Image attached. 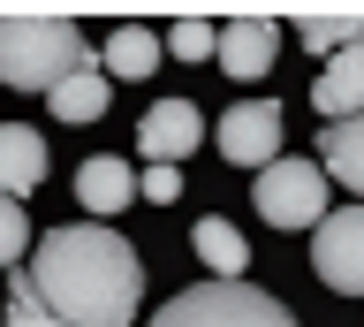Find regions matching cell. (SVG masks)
<instances>
[{"instance_id":"obj_1","label":"cell","mask_w":364,"mask_h":327,"mask_svg":"<svg viewBox=\"0 0 364 327\" xmlns=\"http://www.w3.org/2000/svg\"><path fill=\"white\" fill-rule=\"evenodd\" d=\"M23 274L68 327H129L144 297V259L107 229V221H68L46 229L38 251L23 259Z\"/></svg>"},{"instance_id":"obj_2","label":"cell","mask_w":364,"mask_h":327,"mask_svg":"<svg viewBox=\"0 0 364 327\" xmlns=\"http://www.w3.org/2000/svg\"><path fill=\"white\" fill-rule=\"evenodd\" d=\"M84 61H91V46L76 24H61V16H0V84L53 99Z\"/></svg>"},{"instance_id":"obj_3","label":"cell","mask_w":364,"mask_h":327,"mask_svg":"<svg viewBox=\"0 0 364 327\" xmlns=\"http://www.w3.org/2000/svg\"><path fill=\"white\" fill-rule=\"evenodd\" d=\"M144 327H296V312L250 281H198V289L167 297Z\"/></svg>"},{"instance_id":"obj_4","label":"cell","mask_w":364,"mask_h":327,"mask_svg":"<svg viewBox=\"0 0 364 327\" xmlns=\"http://www.w3.org/2000/svg\"><path fill=\"white\" fill-rule=\"evenodd\" d=\"M326 183H334V175L318 160H273L266 175H258V190H250V198H258V221H266V229H318V221H326V198H334Z\"/></svg>"},{"instance_id":"obj_5","label":"cell","mask_w":364,"mask_h":327,"mask_svg":"<svg viewBox=\"0 0 364 327\" xmlns=\"http://www.w3.org/2000/svg\"><path fill=\"white\" fill-rule=\"evenodd\" d=\"M311 274L341 297H364V206H341L318 221V244H311Z\"/></svg>"},{"instance_id":"obj_6","label":"cell","mask_w":364,"mask_h":327,"mask_svg":"<svg viewBox=\"0 0 364 327\" xmlns=\"http://www.w3.org/2000/svg\"><path fill=\"white\" fill-rule=\"evenodd\" d=\"M213 145H220V160L258 167V175H266V167L281 160V107H273V99H243V107H228L220 130H213Z\"/></svg>"},{"instance_id":"obj_7","label":"cell","mask_w":364,"mask_h":327,"mask_svg":"<svg viewBox=\"0 0 364 327\" xmlns=\"http://www.w3.org/2000/svg\"><path fill=\"white\" fill-rule=\"evenodd\" d=\"M198 107L190 99H159L152 115L136 122V152H144V167H175L182 152H198Z\"/></svg>"},{"instance_id":"obj_8","label":"cell","mask_w":364,"mask_h":327,"mask_svg":"<svg viewBox=\"0 0 364 327\" xmlns=\"http://www.w3.org/2000/svg\"><path fill=\"white\" fill-rule=\"evenodd\" d=\"M273 53H281V24H266V16L220 24V69L235 76V84H258V76L273 69Z\"/></svg>"},{"instance_id":"obj_9","label":"cell","mask_w":364,"mask_h":327,"mask_svg":"<svg viewBox=\"0 0 364 327\" xmlns=\"http://www.w3.org/2000/svg\"><path fill=\"white\" fill-rule=\"evenodd\" d=\"M46 137L38 130H23V122H0V198H23V190L46 183Z\"/></svg>"},{"instance_id":"obj_10","label":"cell","mask_w":364,"mask_h":327,"mask_svg":"<svg viewBox=\"0 0 364 327\" xmlns=\"http://www.w3.org/2000/svg\"><path fill=\"white\" fill-rule=\"evenodd\" d=\"M136 183H144V175H136L122 152H99V160H84V167H76V198H84L99 221L129 206V198H136Z\"/></svg>"},{"instance_id":"obj_11","label":"cell","mask_w":364,"mask_h":327,"mask_svg":"<svg viewBox=\"0 0 364 327\" xmlns=\"http://www.w3.org/2000/svg\"><path fill=\"white\" fill-rule=\"evenodd\" d=\"M311 107H318L326 122H357V115H364V46L318 69V84H311Z\"/></svg>"},{"instance_id":"obj_12","label":"cell","mask_w":364,"mask_h":327,"mask_svg":"<svg viewBox=\"0 0 364 327\" xmlns=\"http://www.w3.org/2000/svg\"><path fill=\"white\" fill-rule=\"evenodd\" d=\"M159 53H167V38L159 31H144V24H122L99 46V61H107V76H122V84H136V76H159Z\"/></svg>"},{"instance_id":"obj_13","label":"cell","mask_w":364,"mask_h":327,"mask_svg":"<svg viewBox=\"0 0 364 327\" xmlns=\"http://www.w3.org/2000/svg\"><path fill=\"white\" fill-rule=\"evenodd\" d=\"M318 167H326L341 190H357V198H364V115L318 130Z\"/></svg>"},{"instance_id":"obj_14","label":"cell","mask_w":364,"mask_h":327,"mask_svg":"<svg viewBox=\"0 0 364 327\" xmlns=\"http://www.w3.org/2000/svg\"><path fill=\"white\" fill-rule=\"evenodd\" d=\"M107 99H114V76H107V61L91 53L84 69L53 92V115H61V122H99V115H107Z\"/></svg>"},{"instance_id":"obj_15","label":"cell","mask_w":364,"mask_h":327,"mask_svg":"<svg viewBox=\"0 0 364 327\" xmlns=\"http://www.w3.org/2000/svg\"><path fill=\"white\" fill-rule=\"evenodd\" d=\"M190 251L213 266V281H243V266H250V251H243V236H235V221H198Z\"/></svg>"},{"instance_id":"obj_16","label":"cell","mask_w":364,"mask_h":327,"mask_svg":"<svg viewBox=\"0 0 364 327\" xmlns=\"http://www.w3.org/2000/svg\"><path fill=\"white\" fill-rule=\"evenodd\" d=\"M296 38H304V46L318 53V69H326V61H341V53L364 46V16H304Z\"/></svg>"},{"instance_id":"obj_17","label":"cell","mask_w":364,"mask_h":327,"mask_svg":"<svg viewBox=\"0 0 364 327\" xmlns=\"http://www.w3.org/2000/svg\"><path fill=\"white\" fill-rule=\"evenodd\" d=\"M8 327H68L61 312L31 289V274H23V266H16V281H8Z\"/></svg>"},{"instance_id":"obj_18","label":"cell","mask_w":364,"mask_h":327,"mask_svg":"<svg viewBox=\"0 0 364 327\" xmlns=\"http://www.w3.org/2000/svg\"><path fill=\"white\" fill-rule=\"evenodd\" d=\"M31 251H38V236H31V221H23V198H0V266L16 274Z\"/></svg>"},{"instance_id":"obj_19","label":"cell","mask_w":364,"mask_h":327,"mask_svg":"<svg viewBox=\"0 0 364 327\" xmlns=\"http://www.w3.org/2000/svg\"><path fill=\"white\" fill-rule=\"evenodd\" d=\"M167 53H175V61H205V53L220 61V31H213V24H198V16H182V24L167 31Z\"/></svg>"},{"instance_id":"obj_20","label":"cell","mask_w":364,"mask_h":327,"mask_svg":"<svg viewBox=\"0 0 364 327\" xmlns=\"http://www.w3.org/2000/svg\"><path fill=\"white\" fill-rule=\"evenodd\" d=\"M136 190H144L152 206H175V198H182V175H175V167H144V183H136Z\"/></svg>"},{"instance_id":"obj_21","label":"cell","mask_w":364,"mask_h":327,"mask_svg":"<svg viewBox=\"0 0 364 327\" xmlns=\"http://www.w3.org/2000/svg\"><path fill=\"white\" fill-rule=\"evenodd\" d=\"M0 312H8V304H0ZM0 327H8V320H0Z\"/></svg>"}]
</instances>
